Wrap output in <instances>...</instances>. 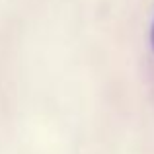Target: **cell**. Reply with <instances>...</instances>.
I'll return each instance as SVG.
<instances>
[{"instance_id": "obj_1", "label": "cell", "mask_w": 154, "mask_h": 154, "mask_svg": "<svg viewBox=\"0 0 154 154\" xmlns=\"http://www.w3.org/2000/svg\"><path fill=\"white\" fill-rule=\"evenodd\" d=\"M150 47L154 51V22H152V27H150Z\"/></svg>"}]
</instances>
